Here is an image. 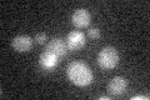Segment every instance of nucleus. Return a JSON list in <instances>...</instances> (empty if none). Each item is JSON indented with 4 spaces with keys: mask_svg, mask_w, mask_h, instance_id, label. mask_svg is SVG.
Instances as JSON below:
<instances>
[{
    "mask_svg": "<svg viewBox=\"0 0 150 100\" xmlns=\"http://www.w3.org/2000/svg\"><path fill=\"white\" fill-rule=\"evenodd\" d=\"M69 80L76 87H88L93 82V71L85 63L73 61L67 69Z\"/></svg>",
    "mask_w": 150,
    "mask_h": 100,
    "instance_id": "f257e3e1",
    "label": "nucleus"
},
{
    "mask_svg": "<svg viewBox=\"0 0 150 100\" xmlns=\"http://www.w3.org/2000/svg\"><path fill=\"white\" fill-rule=\"evenodd\" d=\"M98 64L104 70H111L116 68L119 64L118 50L112 46H106L104 49H101L99 55H98Z\"/></svg>",
    "mask_w": 150,
    "mask_h": 100,
    "instance_id": "f03ea898",
    "label": "nucleus"
},
{
    "mask_svg": "<svg viewBox=\"0 0 150 100\" xmlns=\"http://www.w3.org/2000/svg\"><path fill=\"white\" fill-rule=\"evenodd\" d=\"M65 44H67L69 50H73V51L80 50L86 44L85 34L81 31H76V30L70 31L67 36V39H65Z\"/></svg>",
    "mask_w": 150,
    "mask_h": 100,
    "instance_id": "7ed1b4c3",
    "label": "nucleus"
},
{
    "mask_svg": "<svg viewBox=\"0 0 150 100\" xmlns=\"http://www.w3.org/2000/svg\"><path fill=\"white\" fill-rule=\"evenodd\" d=\"M126 88H128V80L121 77H115L110 80L109 85H108V91L110 95L119 96L126 91Z\"/></svg>",
    "mask_w": 150,
    "mask_h": 100,
    "instance_id": "20e7f679",
    "label": "nucleus"
},
{
    "mask_svg": "<svg viewBox=\"0 0 150 100\" xmlns=\"http://www.w3.org/2000/svg\"><path fill=\"white\" fill-rule=\"evenodd\" d=\"M59 59H60L59 56L55 55L54 53H51L49 50H44L43 53L40 54L39 63H40V66L44 70H53L58 66Z\"/></svg>",
    "mask_w": 150,
    "mask_h": 100,
    "instance_id": "39448f33",
    "label": "nucleus"
},
{
    "mask_svg": "<svg viewBox=\"0 0 150 100\" xmlns=\"http://www.w3.org/2000/svg\"><path fill=\"white\" fill-rule=\"evenodd\" d=\"M71 21L76 28L83 29V28L89 26V24L91 21V18L86 9H78V10H75L73 13Z\"/></svg>",
    "mask_w": 150,
    "mask_h": 100,
    "instance_id": "423d86ee",
    "label": "nucleus"
},
{
    "mask_svg": "<svg viewBox=\"0 0 150 100\" xmlns=\"http://www.w3.org/2000/svg\"><path fill=\"white\" fill-rule=\"evenodd\" d=\"M45 50H49L51 53H54L55 55H58L59 58H64L65 55L68 54V46L65 44V41L63 39H60V38H54L51 41L48 43V45H46Z\"/></svg>",
    "mask_w": 150,
    "mask_h": 100,
    "instance_id": "0eeeda50",
    "label": "nucleus"
},
{
    "mask_svg": "<svg viewBox=\"0 0 150 100\" xmlns=\"http://www.w3.org/2000/svg\"><path fill=\"white\" fill-rule=\"evenodd\" d=\"M11 45L18 53H26L33 48V39L28 35H19L14 38Z\"/></svg>",
    "mask_w": 150,
    "mask_h": 100,
    "instance_id": "6e6552de",
    "label": "nucleus"
},
{
    "mask_svg": "<svg viewBox=\"0 0 150 100\" xmlns=\"http://www.w3.org/2000/svg\"><path fill=\"white\" fill-rule=\"evenodd\" d=\"M35 43L36 44H39V45H44L46 40H48V36H46L45 33H39V34H36L35 35Z\"/></svg>",
    "mask_w": 150,
    "mask_h": 100,
    "instance_id": "1a4fd4ad",
    "label": "nucleus"
},
{
    "mask_svg": "<svg viewBox=\"0 0 150 100\" xmlns=\"http://www.w3.org/2000/svg\"><path fill=\"white\" fill-rule=\"evenodd\" d=\"M88 36L90 39H99L100 38V30L98 28H90L88 30Z\"/></svg>",
    "mask_w": 150,
    "mask_h": 100,
    "instance_id": "9d476101",
    "label": "nucleus"
},
{
    "mask_svg": "<svg viewBox=\"0 0 150 100\" xmlns=\"http://www.w3.org/2000/svg\"><path fill=\"white\" fill-rule=\"evenodd\" d=\"M149 96H144V95H138V96H133L131 100H148Z\"/></svg>",
    "mask_w": 150,
    "mask_h": 100,
    "instance_id": "9b49d317",
    "label": "nucleus"
},
{
    "mask_svg": "<svg viewBox=\"0 0 150 100\" xmlns=\"http://www.w3.org/2000/svg\"><path fill=\"white\" fill-rule=\"evenodd\" d=\"M99 99H100V100H109L110 98H109V96H100Z\"/></svg>",
    "mask_w": 150,
    "mask_h": 100,
    "instance_id": "f8f14e48",
    "label": "nucleus"
}]
</instances>
